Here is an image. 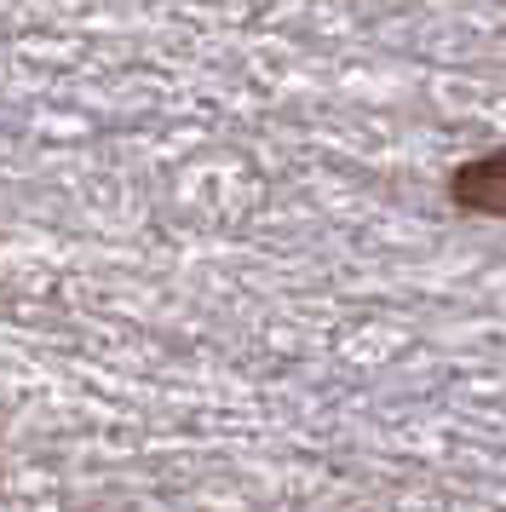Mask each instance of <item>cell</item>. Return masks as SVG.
Masks as SVG:
<instances>
[{"mask_svg":"<svg viewBox=\"0 0 506 512\" xmlns=\"http://www.w3.org/2000/svg\"><path fill=\"white\" fill-rule=\"evenodd\" d=\"M443 196L455 213L472 219H506V150H483L472 162H460L443 179Z\"/></svg>","mask_w":506,"mask_h":512,"instance_id":"obj_1","label":"cell"}]
</instances>
